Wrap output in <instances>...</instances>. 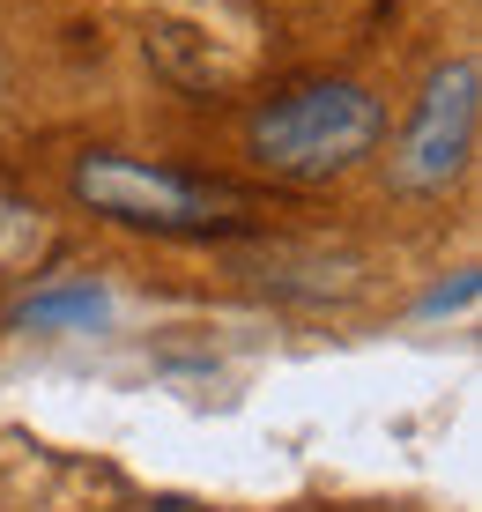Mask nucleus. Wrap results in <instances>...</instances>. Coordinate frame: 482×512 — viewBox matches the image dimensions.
I'll return each instance as SVG.
<instances>
[{"mask_svg": "<svg viewBox=\"0 0 482 512\" xmlns=\"http://www.w3.org/2000/svg\"><path fill=\"white\" fill-rule=\"evenodd\" d=\"M386 141V97L364 90V82H297V90L267 97L253 119H245V149L267 179L290 186H327L349 179L371 149Z\"/></svg>", "mask_w": 482, "mask_h": 512, "instance_id": "f257e3e1", "label": "nucleus"}, {"mask_svg": "<svg viewBox=\"0 0 482 512\" xmlns=\"http://www.w3.org/2000/svg\"><path fill=\"white\" fill-rule=\"evenodd\" d=\"M75 201L104 223H127V231H156V238H230L253 223V201L223 179H193V171L149 164L127 149H89L67 171Z\"/></svg>", "mask_w": 482, "mask_h": 512, "instance_id": "f03ea898", "label": "nucleus"}, {"mask_svg": "<svg viewBox=\"0 0 482 512\" xmlns=\"http://www.w3.org/2000/svg\"><path fill=\"white\" fill-rule=\"evenodd\" d=\"M475 134H482V60L453 52L423 75V97L408 112V127L394 141V186L401 193H445L468 179L475 164Z\"/></svg>", "mask_w": 482, "mask_h": 512, "instance_id": "7ed1b4c3", "label": "nucleus"}, {"mask_svg": "<svg viewBox=\"0 0 482 512\" xmlns=\"http://www.w3.org/2000/svg\"><path fill=\"white\" fill-rule=\"evenodd\" d=\"M8 320L23 334H97V327H112V290L89 275H60V282H38Z\"/></svg>", "mask_w": 482, "mask_h": 512, "instance_id": "20e7f679", "label": "nucleus"}, {"mask_svg": "<svg viewBox=\"0 0 482 512\" xmlns=\"http://www.w3.org/2000/svg\"><path fill=\"white\" fill-rule=\"evenodd\" d=\"M475 297H482L475 268H460L453 282H438V290H423V297H416V320H445V312H468Z\"/></svg>", "mask_w": 482, "mask_h": 512, "instance_id": "39448f33", "label": "nucleus"}]
</instances>
